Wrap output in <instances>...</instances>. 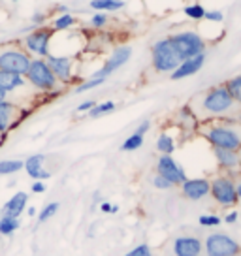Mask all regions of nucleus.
<instances>
[{"instance_id":"f257e3e1","label":"nucleus","mask_w":241,"mask_h":256,"mask_svg":"<svg viewBox=\"0 0 241 256\" xmlns=\"http://www.w3.org/2000/svg\"><path fill=\"white\" fill-rule=\"evenodd\" d=\"M198 120H230L236 122V117L241 115V106L234 100L226 83L209 87L188 104Z\"/></svg>"},{"instance_id":"f03ea898","label":"nucleus","mask_w":241,"mask_h":256,"mask_svg":"<svg viewBox=\"0 0 241 256\" xmlns=\"http://www.w3.org/2000/svg\"><path fill=\"white\" fill-rule=\"evenodd\" d=\"M200 132L211 144V147L230 149V151H240L241 149L240 130H238V126H234V122H230V120H204Z\"/></svg>"},{"instance_id":"7ed1b4c3","label":"nucleus","mask_w":241,"mask_h":256,"mask_svg":"<svg viewBox=\"0 0 241 256\" xmlns=\"http://www.w3.org/2000/svg\"><path fill=\"white\" fill-rule=\"evenodd\" d=\"M24 80L36 90H42V92H53L58 88V83H60L53 74V70L49 68L46 58H32L30 66H28V72L24 74Z\"/></svg>"},{"instance_id":"20e7f679","label":"nucleus","mask_w":241,"mask_h":256,"mask_svg":"<svg viewBox=\"0 0 241 256\" xmlns=\"http://www.w3.org/2000/svg\"><path fill=\"white\" fill-rule=\"evenodd\" d=\"M30 60H32V56L28 55L24 48H21L19 44L0 46V70L24 76L28 72Z\"/></svg>"},{"instance_id":"39448f33","label":"nucleus","mask_w":241,"mask_h":256,"mask_svg":"<svg viewBox=\"0 0 241 256\" xmlns=\"http://www.w3.org/2000/svg\"><path fill=\"white\" fill-rule=\"evenodd\" d=\"M209 194L213 196V200L217 202L220 208H236L240 202L238 188H236V177L228 176V174H220V176L213 177Z\"/></svg>"},{"instance_id":"423d86ee","label":"nucleus","mask_w":241,"mask_h":256,"mask_svg":"<svg viewBox=\"0 0 241 256\" xmlns=\"http://www.w3.org/2000/svg\"><path fill=\"white\" fill-rule=\"evenodd\" d=\"M170 42H172V46L177 51V55H179L181 60H186L190 56L206 53V42H204V38L198 32L194 30L176 32V34L170 36Z\"/></svg>"},{"instance_id":"0eeeda50","label":"nucleus","mask_w":241,"mask_h":256,"mask_svg":"<svg viewBox=\"0 0 241 256\" xmlns=\"http://www.w3.org/2000/svg\"><path fill=\"white\" fill-rule=\"evenodd\" d=\"M151 56H153V68L158 74H172L181 64V58L172 46L170 38L154 42L151 48Z\"/></svg>"},{"instance_id":"6e6552de","label":"nucleus","mask_w":241,"mask_h":256,"mask_svg":"<svg viewBox=\"0 0 241 256\" xmlns=\"http://www.w3.org/2000/svg\"><path fill=\"white\" fill-rule=\"evenodd\" d=\"M53 28L51 26H38L34 32H30L28 36H24L23 48L32 58H46L51 53L49 44L53 38Z\"/></svg>"},{"instance_id":"1a4fd4ad","label":"nucleus","mask_w":241,"mask_h":256,"mask_svg":"<svg viewBox=\"0 0 241 256\" xmlns=\"http://www.w3.org/2000/svg\"><path fill=\"white\" fill-rule=\"evenodd\" d=\"M208 256H240L241 245L228 234H209L204 243Z\"/></svg>"},{"instance_id":"9d476101","label":"nucleus","mask_w":241,"mask_h":256,"mask_svg":"<svg viewBox=\"0 0 241 256\" xmlns=\"http://www.w3.org/2000/svg\"><path fill=\"white\" fill-rule=\"evenodd\" d=\"M156 174L162 177H166L174 186L181 184L186 179L185 170L181 168V164H179L172 154H160V156H158V162H156Z\"/></svg>"},{"instance_id":"9b49d317","label":"nucleus","mask_w":241,"mask_h":256,"mask_svg":"<svg viewBox=\"0 0 241 256\" xmlns=\"http://www.w3.org/2000/svg\"><path fill=\"white\" fill-rule=\"evenodd\" d=\"M130 56H132V48L130 46H120V48H117L115 51L112 53V56L106 60V64L98 70V72H94L90 78H102V80H106L108 76H112L113 72H117L120 66H124V64L130 60Z\"/></svg>"},{"instance_id":"f8f14e48","label":"nucleus","mask_w":241,"mask_h":256,"mask_svg":"<svg viewBox=\"0 0 241 256\" xmlns=\"http://www.w3.org/2000/svg\"><path fill=\"white\" fill-rule=\"evenodd\" d=\"M46 60H48L49 68L53 70V74L56 76V80L60 81V83H64L68 85L70 81L74 80V56H60V55H53V53H49L46 56Z\"/></svg>"},{"instance_id":"ddd939ff","label":"nucleus","mask_w":241,"mask_h":256,"mask_svg":"<svg viewBox=\"0 0 241 256\" xmlns=\"http://www.w3.org/2000/svg\"><path fill=\"white\" fill-rule=\"evenodd\" d=\"M24 119L23 110L14 102H0V134H6Z\"/></svg>"},{"instance_id":"4468645a","label":"nucleus","mask_w":241,"mask_h":256,"mask_svg":"<svg viewBox=\"0 0 241 256\" xmlns=\"http://www.w3.org/2000/svg\"><path fill=\"white\" fill-rule=\"evenodd\" d=\"M213 154L217 158L218 168L224 174L232 177H238L241 174V156L238 151H230V149H217L213 147Z\"/></svg>"},{"instance_id":"2eb2a0df","label":"nucleus","mask_w":241,"mask_h":256,"mask_svg":"<svg viewBox=\"0 0 241 256\" xmlns=\"http://www.w3.org/2000/svg\"><path fill=\"white\" fill-rule=\"evenodd\" d=\"M179 186H181V192H183V196H185L186 200L198 202V200H202V198L209 196L211 181L206 179V177H194V179H188V177H186Z\"/></svg>"},{"instance_id":"dca6fc26","label":"nucleus","mask_w":241,"mask_h":256,"mask_svg":"<svg viewBox=\"0 0 241 256\" xmlns=\"http://www.w3.org/2000/svg\"><path fill=\"white\" fill-rule=\"evenodd\" d=\"M204 243L194 236H179L174 240V254L176 256H202Z\"/></svg>"},{"instance_id":"f3484780","label":"nucleus","mask_w":241,"mask_h":256,"mask_svg":"<svg viewBox=\"0 0 241 256\" xmlns=\"http://www.w3.org/2000/svg\"><path fill=\"white\" fill-rule=\"evenodd\" d=\"M204 62H206V53L190 56V58H186V60H181V64L177 66L174 72L170 74V78L174 81H177V80H183V78H188V76H194L196 72L202 70Z\"/></svg>"},{"instance_id":"a211bd4d","label":"nucleus","mask_w":241,"mask_h":256,"mask_svg":"<svg viewBox=\"0 0 241 256\" xmlns=\"http://www.w3.org/2000/svg\"><path fill=\"white\" fill-rule=\"evenodd\" d=\"M44 162H46V154H32L24 160V170L34 181H46L51 177V174L44 168Z\"/></svg>"},{"instance_id":"6ab92c4d","label":"nucleus","mask_w":241,"mask_h":256,"mask_svg":"<svg viewBox=\"0 0 241 256\" xmlns=\"http://www.w3.org/2000/svg\"><path fill=\"white\" fill-rule=\"evenodd\" d=\"M26 202H28V194H26V192H16V194H14V196L4 204V208H2V215L19 218V216L23 215L24 208H26Z\"/></svg>"},{"instance_id":"aec40b11","label":"nucleus","mask_w":241,"mask_h":256,"mask_svg":"<svg viewBox=\"0 0 241 256\" xmlns=\"http://www.w3.org/2000/svg\"><path fill=\"white\" fill-rule=\"evenodd\" d=\"M26 85V80L24 76H19V74L14 72H6V70H0V90H4L6 94L8 92H14L17 88H21Z\"/></svg>"},{"instance_id":"412c9836","label":"nucleus","mask_w":241,"mask_h":256,"mask_svg":"<svg viewBox=\"0 0 241 256\" xmlns=\"http://www.w3.org/2000/svg\"><path fill=\"white\" fill-rule=\"evenodd\" d=\"M90 8L96 12H117L124 8L122 0H90Z\"/></svg>"},{"instance_id":"4be33fe9","label":"nucleus","mask_w":241,"mask_h":256,"mask_svg":"<svg viewBox=\"0 0 241 256\" xmlns=\"http://www.w3.org/2000/svg\"><path fill=\"white\" fill-rule=\"evenodd\" d=\"M21 226V220L19 218H14V216H0V236H12L16 234Z\"/></svg>"},{"instance_id":"5701e85b","label":"nucleus","mask_w":241,"mask_h":256,"mask_svg":"<svg viewBox=\"0 0 241 256\" xmlns=\"http://www.w3.org/2000/svg\"><path fill=\"white\" fill-rule=\"evenodd\" d=\"M156 151L160 154H172L176 151V142L170 134H160L156 138Z\"/></svg>"},{"instance_id":"b1692460","label":"nucleus","mask_w":241,"mask_h":256,"mask_svg":"<svg viewBox=\"0 0 241 256\" xmlns=\"http://www.w3.org/2000/svg\"><path fill=\"white\" fill-rule=\"evenodd\" d=\"M24 168L23 160H0V176H12Z\"/></svg>"},{"instance_id":"393cba45","label":"nucleus","mask_w":241,"mask_h":256,"mask_svg":"<svg viewBox=\"0 0 241 256\" xmlns=\"http://www.w3.org/2000/svg\"><path fill=\"white\" fill-rule=\"evenodd\" d=\"M74 24H76V17L70 16V14H62V16H58L53 19L51 28H53V30H66V28H70Z\"/></svg>"},{"instance_id":"a878e982","label":"nucleus","mask_w":241,"mask_h":256,"mask_svg":"<svg viewBox=\"0 0 241 256\" xmlns=\"http://www.w3.org/2000/svg\"><path fill=\"white\" fill-rule=\"evenodd\" d=\"M115 102H112V100H108V102H102V104H96L90 112H88V117H102V115H106V113H112L115 112Z\"/></svg>"},{"instance_id":"bb28decb","label":"nucleus","mask_w":241,"mask_h":256,"mask_svg":"<svg viewBox=\"0 0 241 256\" xmlns=\"http://www.w3.org/2000/svg\"><path fill=\"white\" fill-rule=\"evenodd\" d=\"M142 145H144V136H140V134H132V136H128L124 142H122L120 151H136V149H140Z\"/></svg>"},{"instance_id":"cd10ccee","label":"nucleus","mask_w":241,"mask_h":256,"mask_svg":"<svg viewBox=\"0 0 241 256\" xmlns=\"http://www.w3.org/2000/svg\"><path fill=\"white\" fill-rule=\"evenodd\" d=\"M226 87L230 90V94L234 96V100L241 106V76H236V78L226 81Z\"/></svg>"},{"instance_id":"c85d7f7f","label":"nucleus","mask_w":241,"mask_h":256,"mask_svg":"<svg viewBox=\"0 0 241 256\" xmlns=\"http://www.w3.org/2000/svg\"><path fill=\"white\" fill-rule=\"evenodd\" d=\"M58 208H60V204H58V202H51V204H48V206L38 213V222H46V220H49L53 215H56Z\"/></svg>"},{"instance_id":"c756f323","label":"nucleus","mask_w":241,"mask_h":256,"mask_svg":"<svg viewBox=\"0 0 241 256\" xmlns=\"http://www.w3.org/2000/svg\"><path fill=\"white\" fill-rule=\"evenodd\" d=\"M183 12H185V16L188 17V19H192V21H200V19H204V16H206V10H204V6H200V4H190V6H186Z\"/></svg>"},{"instance_id":"7c9ffc66","label":"nucleus","mask_w":241,"mask_h":256,"mask_svg":"<svg viewBox=\"0 0 241 256\" xmlns=\"http://www.w3.org/2000/svg\"><path fill=\"white\" fill-rule=\"evenodd\" d=\"M106 80H102V78H90V80L87 81H81L80 85L76 87V94H80V92H85V90H90V88L98 87V85H102Z\"/></svg>"},{"instance_id":"2f4dec72","label":"nucleus","mask_w":241,"mask_h":256,"mask_svg":"<svg viewBox=\"0 0 241 256\" xmlns=\"http://www.w3.org/2000/svg\"><path fill=\"white\" fill-rule=\"evenodd\" d=\"M153 186L154 188H158V190H170V188H174V184L170 183L166 177L158 176V174H154L153 176Z\"/></svg>"},{"instance_id":"473e14b6","label":"nucleus","mask_w":241,"mask_h":256,"mask_svg":"<svg viewBox=\"0 0 241 256\" xmlns=\"http://www.w3.org/2000/svg\"><path fill=\"white\" fill-rule=\"evenodd\" d=\"M124 256H153V250H151V247H149V245L142 243V245L134 247L132 250H128Z\"/></svg>"},{"instance_id":"72a5a7b5","label":"nucleus","mask_w":241,"mask_h":256,"mask_svg":"<svg viewBox=\"0 0 241 256\" xmlns=\"http://www.w3.org/2000/svg\"><path fill=\"white\" fill-rule=\"evenodd\" d=\"M198 222H200L202 226L211 228V226H218L222 220H220V216H217V215H202L200 218H198Z\"/></svg>"},{"instance_id":"f704fd0d","label":"nucleus","mask_w":241,"mask_h":256,"mask_svg":"<svg viewBox=\"0 0 241 256\" xmlns=\"http://www.w3.org/2000/svg\"><path fill=\"white\" fill-rule=\"evenodd\" d=\"M106 23H108V16H106V14H102V12L94 14V16H92V19H90V24H92L94 28H100V26H104Z\"/></svg>"},{"instance_id":"c9c22d12","label":"nucleus","mask_w":241,"mask_h":256,"mask_svg":"<svg viewBox=\"0 0 241 256\" xmlns=\"http://www.w3.org/2000/svg\"><path fill=\"white\" fill-rule=\"evenodd\" d=\"M206 21H213V23H220L224 16H222V12H206V16H204Z\"/></svg>"},{"instance_id":"e433bc0d","label":"nucleus","mask_w":241,"mask_h":256,"mask_svg":"<svg viewBox=\"0 0 241 256\" xmlns=\"http://www.w3.org/2000/svg\"><path fill=\"white\" fill-rule=\"evenodd\" d=\"M94 106H96V102H94V100H87V102H83V104L78 106V110H76V112H78V113H88L92 108H94Z\"/></svg>"},{"instance_id":"4c0bfd02","label":"nucleus","mask_w":241,"mask_h":256,"mask_svg":"<svg viewBox=\"0 0 241 256\" xmlns=\"http://www.w3.org/2000/svg\"><path fill=\"white\" fill-rule=\"evenodd\" d=\"M100 211H102V213H117V211H119V206H112V204H108V202H102V204H100Z\"/></svg>"},{"instance_id":"58836bf2","label":"nucleus","mask_w":241,"mask_h":256,"mask_svg":"<svg viewBox=\"0 0 241 256\" xmlns=\"http://www.w3.org/2000/svg\"><path fill=\"white\" fill-rule=\"evenodd\" d=\"M149 128H151V122H149V120H144V122H142V124H140V126L136 128V132H134V134H140V136H145V132H147Z\"/></svg>"},{"instance_id":"ea45409f","label":"nucleus","mask_w":241,"mask_h":256,"mask_svg":"<svg viewBox=\"0 0 241 256\" xmlns=\"http://www.w3.org/2000/svg\"><path fill=\"white\" fill-rule=\"evenodd\" d=\"M32 192H36V194L46 192V183H44V181H34V183H32Z\"/></svg>"},{"instance_id":"a19ab883","label":"nucleus","mask_w":241,"mask_h":256,"mask_svg":"<svg viewBox=\"0 0 241 256\" xmlns=\"http://www.w3.org/2000/svg\"><path fill=\"white\" fill-rule=\"evenodd\" d=\"M238 216H240V213H238V211L234 209V211H230V213H228V215L224 216V222L234 224V222H236V220H238Z\"/></svg>"},{"instance_id":"79ce46f5","label":"nucleus","mask_w":241,"mask_h":256,"mask_svg":"<svg viewBox=\"0 0 241 256\" xmlns=\"http://www.w3.org/2000/svg\"><path fill=\"white\" fill-rule=\"evenodd\" d=\"M44 21H46V14H34V16H32V23L34 24H38V26H40Z\"/></svg>"},{"instance_id":"37998d69","label":"nucleus","mask_w":241,"mask_h":256,"mask_svg":"<svg viewBox=\"0 0 241 256\" xmlns=\"http://www.w3.org/2000/svg\"><path fill=\"white\" fill-rule=\"evenodd\" d=\"M236 188H238V196L241 200V176H238V179H236Z\"/></svg>"},{"instance_id":"c03bdc74","label":"nucleus","mask_w":241,"mask_h":256,"mask_svg":"<svg viewBox=\"0 0 241 256\" xmlns=\"http://www.w3.org/2000/svg\"><path fill=\"white\" fill-rule=\"evenodd\" d=\"M26 215H28V216L36 215V208H28V209H26Z\"/></svg>"},{"instance_id":"a18cd8bd","label":"nucleus","mask_w":241,"mask_h":256,"mask_svg":"<svg viewBox=\"0 0 241 256\" xmlns=\"http://www.w3.org/2000/svg\"><path fill=\"white\" fill-rule=\"evenodd\" d=\"M4 100H8V94L4 90H0V102H4Z\"/></svg>"},{"instance_id":"49530a36","label":"nucleus","mask_w":241,"mask_h":256,"mask_svg":"<svg viewBox=\"0 0 241 256\" xmlns=\"http://www.w3.org/2000/svg\"><path fill=\"white\" fill-rule=\"evenodd\" d=\"M58 12H62V14H68V8H66V6H60V8H58Z\"/></svg>"},{"instance_id":"de8ad7c7","label":"nucleus","mask_w":241,"mask_h":256,"mask_svg":"<svg viewBox=\"0 0 241 256\" xmlns=\"http://www.w3.org/2000/svg\"><path fill=\"white\" fill-rule=\"evenodd\" d=\"M238 130H240V136H241V122H240V126H238Z\"/></svg>"},{"instance_id":"09e8293b","label":"nucleus","mask_w":241,"mask_h":256,"mask_svg":"<svg viewBox=\"0 0 241 256\" xmlns=\"http://www.w3.org/2000/svg\"><path fill=\"white\" fill-rule=\"evenodd\" d=\"M12 2H19V0H12Z\"/></svg>"}]
</instances>
